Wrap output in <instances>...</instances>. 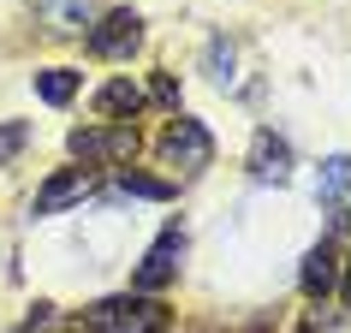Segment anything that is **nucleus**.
I'll return each mask as SVG.
<instances>
[{"label":"nucleus","instance_id":"obj_1","mask_svg":"<svg viewBox=\"0 0 351 333\" xmlns=\"http://www.w3.org/2000/svg\"><path fill=\"white\" fill-rule=\"evenodd\" d=\"M84 328L90 333H161L167 328V304L149 292H119V297H101L84 310Z\"/></svg>","mask_w":351,"mask_h":333},{"label":"nucleus","instance_id":"obj_2","mask_svg":"<svg viewBox=\"0 0 351 333\" xmlns=\"http://www.w3.org/2000/svg\"><path fill=\"white\" fill-rule=\"evenodd\" d=\"M161 161L173 166V173H203L208 161H215V137H208L203 119H191V113H173V125L161 131Z\"/></svg>","mask_w":351,"mask_h":333},{"label":"nucleus","instance_id":"obj_3","mask_svg":"<svg viewBox=\"0 0 351 333\" xmlns=\"http://www.w3.org/2000/svg\"><path fill=\"white\" fill-rule=\"evenodd\" d=\"M137 125L131 119H101V125H77L72 131V155L77 161H101V166H119L137 155Z\"/></svg>","mask_w":351,"mask_h":333},{"label":"nucleus","instance_id":"obj_4","mask_svg":"<svg viewBox=\"0 0 351 333\" xmlns=\"http://www.w3.org/2000/svg\"><path fill=\"white\" fill-rule=\"evenodd\" d=\"M137 42H143V18H137L131 6H113V12H101V18L90 24V54L95 60H131Z\"/></svg>","mask_w":351,"mask_h":333},{"label":"nucleus","instance_id":"obj_5","mask_svg":"<svg viewBox=\"0 0 351 333\" xmlns=\"http://www.w3.org/2000/svg\"><path fill=\"white\" fill-rule=\"evenodd\" d=\"M179 250H185L179 226H167L161 238H155V250L137 262V274H131V292H149V297H155L161 286H173V274H179Z\"/></svg>","mask_w":351,"mask_h":333},{"label":"nucleus","instance_id":"obj_6","mask_svg":"<svg viewBox=\"0 0 351 333\" xmlns=\"http://www.w3.org/2000/svg\"><path fill=\"white\" fill-rule=\"evenodd\" d=\"M90 197V166H54L36 190V214H60L66 203H84Z\"/></svg>","mask_w":351,"mask_h":333},{"label":"nucleus","instance_id":"obj_7","mask_svg":"<svg viewBox=\"0 0 351 333\" xmlns=\"http://www.w3.org/2000/svg\"><path fill=\"white\" fill-rule=\"evenodd\" d=\"M143 84H131V77H108L101 90H95V113L101 119H131V113H143Z\"/></svg>","mask_w":351,"mask_h":333},{"label":"nucleus","instance_id":"obj_8","mask_svg":"<svg viewBox=\"0 0 351 333\" xmlns=\"http://www.w3.org/2000/svg\"><path fill=\"white\" fill-rule=\"evenodd\" d=\"M298 286H304L310 297H328L333 286H339V256H333V244H315V250H304Z\"/></svg>","mask_w":351,"mask_h":333},{"label":"nucleus","instance_id":"obj_9","mask_svg":"<svg viewBox=\"0 0 351 333\" xmlns=\"http://www.w3.org/2000/svg\"><path fill=\"white\" fill-rule=\"evenodd\" d=\"M250 173L280 185V179L292 173V149H286V137H274V131H256V143H250Z\"/></svg>","mask_w":351,"mask_h":333},{"label":"nucleus","instance_id":"obj_10","mask_svg":"<svg viewBox=\"0 0 351 333\" xmlns=\"http://www.w3.org/2000/svg\"><path fill=\"white\" fill-rule=\"evenodd\" d=\"M36 18L60 36H72V30L95 24V0H36Z\"/></svg>","mask_w":351,"mask_h":333},{"label":"nucleus","instance_id":"obj_11","mask_svg":"<svg viewBox=\"0 0 351 333\" xmlns=\"http://www.w3.org/2000/svg\"><path fill=\"white\" fill-rule=\"evenodd\" d=\"M77 84H84V77H77L72 66H42L36 72V95L48 101V108H66V101L77 95Z\"/></svg>","mask_w":351,"mask_h":333},{"label":"nucleus","instance_id":"obj_12","mask_svg":"<svg viewBox=\"0 0 351 333\" xmlns=\"http://www.w3.org/2000/svg\"><path fill=\"white\" fill-rule=\"evenodd\" d=\"M346 190H351V155H328L322 161V179H315V197L322 203H339Z\"/></svg>","mask_w":351,"mask_h":333},{"label":"nucleus","instance_id":"obj_13","mask_svg":"<svg viewBox=\"0 0 351 333\" xmlns=\"http://www.w3.org/2000/svg\"><path fill=\"white\" fill-rule=\"evenodd\" d=\"M119 190H125V197H149V203H167V197H173V185H167V179H149V173H119Z\"/></svg>","mask_w":351,"mask_h":333},{"label":"nucleus","instance_id":"obj_14","mask_svg":"<svg viewBox=\"0 0 351 333\" xmlns=\"http://www.w3.org/2000/svg\"><path fill=\"white\" fill-rule=\"evenodd\" d=\"M208 77H215V84H232V42H208Z\"/></svg>","mask_w":351,"mask_h":333},{"label":"nucleus","instance_id":"obj_15","mask_svg":"<svg viewBox=\"0 0 351 333\" xmlns=\"http://www.w3.org/2000/svg\"><path fill=\"white\" fill-rule=\"evenodd\" d=\"M24 137H30V125H24V119H6V125H0V161H12L24 149Z\"/></svg>","mask_w":351,"mask_h":333},{"label":"nucleus","instance_id":"obj_16","mask_svg":"<svg viewBox=\"0 0 351 333\" xmlns=\"http://www.w3.org/2000/svg\"><path fill=\"white\" fill-rule=\"evenodd\" d=\"M149 95H155V101H161V108H173V113H179V77H155V84H149Z\"/></svg>","mask_w":351,"mask_h":333},{"label":"nucleus","instance_id":"obj_17","mask_svg":"<svg viewBox=\"0 0 351 333\" xmlns=\"http://www.w3.org/2000/svg\"><path fill=\"white\" fill-rule=\"evenodd\" d=\"M339 304L351 310V262H346V280H339Z\"/></svg>","mask_w":351,"mask_h":333},{"label":"nucleus","instance_id":"obj_18","mask_svg":"<svg viewBox=\"0 0 351 333\" xmlns=\"http://www.w3.org/2000/svg\"><path fill=\"white\" fill-rule=\"evenodd\" d=\"M339 226H346V232H351V208H346V214H339Z\"/></svg>","mask_w":351,"mask_h":333}]
</instances>
